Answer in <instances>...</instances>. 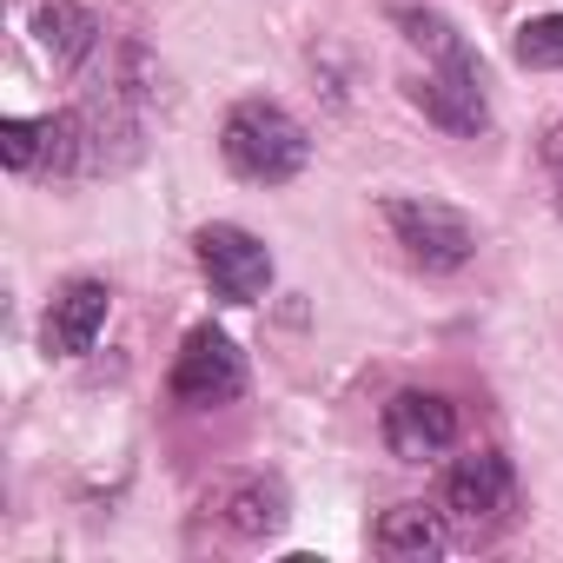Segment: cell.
<instances>
[{
  "label": "cell",
  "instance_id": "cell-1",
  "mask_svg": "<svg viewBox=\"0 0 563 563\" xmlns=\"http://www.w3.org/2000/svg\"><path fill=\"white\" fill-rule=\"evenodd\" d=\"M219 153H225V166H232L239 179H252V186H286V179L306 173L312 133H306L286 107H278V100H239V107L225 113V126H219Z\"/></svg>",
  "mask_w": 563,
  "mask_h": 563
},
{
  "label": "cell",
  "instance_id": "cell-2",
  "mask_svg": "<svg viewBox=\"0 0 563 563\" xmlns=\"http://www.w3.org/2000/svg\"><path fill=\"white\" fill-rule=\"evenodd\" d=\"M385 225L405 245V258L424 265V272H457V265L477 258V225L444 199H418V192L385 199Z\"/></svg>",
  "mask_w": 563,
  "mask_h": 563
},
{
  "label": "cell",
  "instance_id": "cell-3",
  "mask_svg": "<svg viewBox=\"0 0 563 563\" xmlns=\"http://www.w3.org/2000/svg\"><path fill=\"white\" fill-rule=\"evenodd\" d=\"M192 258L206 272V286L225 299V306H258L272 292V252L258 232L219 219V225H199L192 232Z\"/></svg>",
  "mask_w": 563,
  "mask_h": 563
},
{
  "label": "cell",
  "instance_id": "cell-4",
  "mask_svg": "<svg viewBox=\"0 0 563 563\" xmlns=\"http://www.w3.org/2000/svg\"><path fill=\"white\" fill-rule=\"evenodd\" d=\"M411 107H418L424 120H438L444 133H457V140L484 133V126H490V100H484V60H477L471 47L444 54V60H438L424 80H411Z\"/></svg>",
  "mask_w": 563,
  "mask_h": 563
},
{
  "label": "cell",
  "instance_id": "cell-5",
  "mask_svg": "<svg viewBox=\"0 0 563 563\" xmlns=\"http://www.w3.org/2000/svg\"><path fill=\"white\" fill-rule=\"evenodd\" d=\"M245 391V358L239 345L219 332V325H192L179 358H173V398L192 405V411H212V405H232Z\"/></svg>",
  "mask_w": 563,
  "mask_h": 563
},
{
  "label": "cell",
  "instance_id": "cell-6",
  "mask_svg": "<svg viewBox=\"0 0 563 563\" xmlns=\"http://www.w3.org/2000/svg\"><path fill=\"white\" fill-rule=\"evenodd\" d=\"M385 444H391V457H405V464H424V457H444L451 444H457V405L444 398V391H398L391 405H385Z\"/></svg>",
  "mask_w": 563,
  "mask_h": 563
},
{
  "label": "cell",
  "instance_id": "cell-7",
  "mask_svg": "<svg viewBox=\"0 0 563 563\" xmlns=\"http://www.w3.org/2000/svg\"><path fill=\"white\" fill-rule=\"evenodd\" d=\"M107 312H113L107 278H67V286L54 292V306H47V319H41V345L54 358H80L107 332Z\"/></svg>",
  "mask_w": 563,
  "mask_h": 563
},
{
  "label": "cell",
  "instance_id": "cell-8",
  "mask_svg": "<svg viewBox=\"0 0 563 563\" xmlns=\"http://www.w3.org/2000/svg\"><path fill=\"white\" fill-rule=\"evenodd\" d=\"M510 490H517L510 464H504L497 451H471V457H457L451 477H444V510L464 517V523H497V517L510 510Z\"/></svg>",
  "mask_w": 563,
  "mask_h": 563
},
{
  "label": "cell",
  "instance_id": "cell-9",
  "mask_svg": "<svg viewBox=\"0 0 563 563\" xmlns=\"http://www.w3.org/2000/svg\"><path fill=\"white\" fill-rule=\"evenodd\" d=\"M212 510H219V523H225L239 543H265V537L286 530L292 497H286V484H278V477H239V484H225V490L212 497Z\"/></svg>",
  "mask_w": 563,
  "mask_h": 563
},
{
  "label": "cell",
  "instance_id": "cell-10",
  "mask_svg": "<svg viewBox=\"0 0 563 563\" xmlns=\"http://www.w3.org/2000/svg\"><path fill=\"white\" fill-rule=\"evenodd\" d=\"M100 14L93 8H80V0H47V8L34 14V47L60 67V74H74V67H87L93 54H100Z\"/></svg>",
  "mask_w": 563,
  "mask_h": 563
},
{
  "label": "cell",
  "instance_id": "cell-11",
  "mask_svg": "<svg viewBox=\"0 0 563 563\" xmlns=\"http://www.w3.org/2000/svg\"><path fill=\"white\" fill-rule=\"evenodd\" d=\"M378 550H385V556H405V563L444 556V550H451V523H444V510H431V504H398V510L378 517Z\"/></svg>",
  "mask_w": 563,
  "mask_h": 563
},
{
  "label": "cell",
  "instance_id": "cell-12",
  "mask_svg": "<svg viewBox=\"0 0 563 563\" xmlns=\"http://www.w3.org/2000/svg\"><path fill=\"white\" fill-rule=\"evenodd\" d=\"M510 54H517V67H530V74H563V14L523 21L517 41H510Z\"/></svg>",
  "mask_w": 563,
  "mask_h": 563
},
{
  "label": "cell",
  "instance_id": "cell-13",
  "mask_svg": "<svg viewBox=\"0 0 563 563\" xmlns=\"http://www.w3.org/2000/svg\"><path fill=\"white\" fill-rule=\"evenodd\" d=\"M0 159H8V173H34L47 159V120H8L0 126Z\"/></svg>",
  "mask_w": 563,
  "mask_h": 563
},
{
  "label": "cell",
  "instance_id": "cell-14",
  "mask_svg": "<svg viewBox=\"0 0 563 563\" xmlns=\"http://www.w3.org/2000/svg\"><path fill=\"white\" fill-rule=\"evenodd\" d=\"M543 173H550V186H556V206H563V113L543 126Z\"/></svg>",
  "mask_w": 563,
  "mask_h": 563
}]
</instances>
